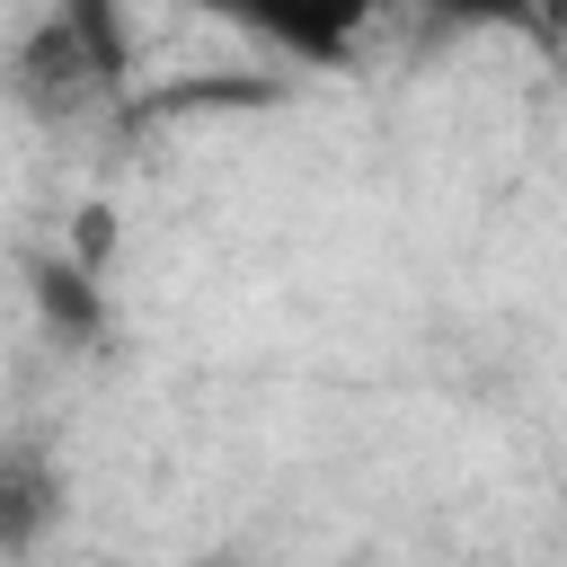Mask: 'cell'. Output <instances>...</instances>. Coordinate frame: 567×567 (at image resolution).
<instances>
[{
  "label": "cell",
  "instance_id": "cell-6",
  "mask_svg": "<svg viewBox=\"0 0 567 567\" xmlns=\"http://www.w3.org/2000/svg\"><path fill=\"white\" fill-rule=\"evenodd\" d=\"M106 248H115V204H89V213H80V239H71V257H80V266H97Z\"/></svg>",
  "mask_w": 567,
  "mask_h": 567
},
{
  "label": "cell",
  "instance_id": "cell-5",
  "mask_svg": "<svg viewBox=\"0 0 567 567\" xmlns=\"http://www.w3.org/2000/svg\"><path fill=\"white\" fill-rule=\"evenodd\" d=\"M443 27H505V18H532V0H434Z\"/></svg>",
  "mask_w": 567,
  "mask_h": 567
},
{
  "label": "cell",
  "instance_id": "cell-4",
  "mask_svg": "<svg viewBox=\"0 0 567 567\" xmlns=\"http://www.w3.org/2000/svg\"><path fill=\"white\" fill-rule=\"evenodd\" d=\"M27 301H35V319H44L53 346H71V354H97L106 346V284L71 248H35L27 257Z\"/></svg>",
  "mask_w": 567,
  "mask_h": 567
},
{
  "label": "cell",
  "instance_id": "cell-1",
  "mask_svg": "<svg viewBox=\"0 0 567 567\" xmlns=\"http://www.w3.org/2000/svg\"><path fill=\"white\" fill-rule=\"evenodd\" d=\"M133 80V9L124 0H44L9 53V97L35 124H89Z\"/></svg>",
  "mask_w": 567,
  "mask_h": 567
},
{
  "label": "cell",
  "instance_id": "cell-3",
  "mask_svg": "<svg viewBox=\"0 0 567 567\" xmlns=\"http://www.w3.org/2000/svg\"><path fill=\"white\" fill-rule=\"evenodd\" d=\"M71 514V470L44 434H0V558H35Z\"/></svg>",
  "mask_w": 567,
  "mask_h": 567
},
{
  "label": "cell",
  "instance_id": "cell-2",
  "mask_svg": "<svg viewBox=\"0 0 567 567\" xmlns=\"http://www.w3.org/2000/svg\"><path fill=\"white\" fill-rule=\"evenodd\" d=\"M213 9H221L230 27H248L257 44L310 62V71H337V62L363 44V27L381 18V0H213Z\"/></svg>",
  "mask_w": 567,
  "mask_h": 567
}]
</instances>
